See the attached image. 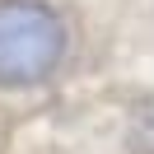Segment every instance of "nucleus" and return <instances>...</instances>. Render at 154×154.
Wrapping results in <instances>:
<instances>
[{"instance_id": "obj_1", "label": "nucleus", "mask_w": 154, "mask_h": 154, "mask_svg": "<svg viewBox=\"0 0 154 154\" xmlns=\"http://www.w3.org/2000/svg\"><path fill=\"white\" fill-rule=\"evenodd\" d=\"M154 70V0H0V103Z\"/></svg>"}, {"instance_id": "obj_2", "label": "nucleus", "mask_w": 154, "mask_h": 154, "mask_svg": "<svg viewBox=\"0 0 154 154\" xmlns=\"http://www.w3.org/2000/svg\"><path fill=\"white\" fill-rule=\"evenodd\" d=\"M0 154H154V70L0 103Z\"/></svg>"}]
</instances>
